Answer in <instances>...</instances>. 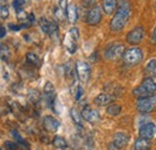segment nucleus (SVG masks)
<instances>
[{
  "label": "nucleus",
  "mask_w": 156,
  "mask_h": 150,
  "mask_svg": "<svg viewBox=\"0 0 156 150\" xmlns=\"http://www.w3.org/2000/svg\"><path fill=\"white\" fill-rule=\"evenodd\" d=\"M12 5H13V7H15L17 11L23 10V6H24V0H13Z\"/></svg>",
  "instance_id": "obj_28"
},
{
  "label": "nucleus",
  "mask_w": 156,
  "mask_h": 150,
  "mask_svg": "<svg viewBox=\"0 0 156 150\" xmlns=\"http://www.w3.org/2000/svg\"><path fill=\"white\" fill-rule=\"evenodd\" d=\"M129 142H130V136H129L127 133H125V132H117V133L114 134V137H113V142H112V143H113L117 148L122 149V148L127 147Z\"/></svg>",
  "instance_id": "obj_13"
},
{
  "label": "nucleus",
  "mask_w": 156,
  "mask_h": 150,
  "mask_svg": "<svg viewBox=\"0 0 156 150\" xmlns=\"http://www.w3.org/2000/svg\"><path fill=\"white\" fill-rule=\"evenodd\" d=\"M5 35H6V29H5L4 27H1V25H0V38H4Z\"/></svg>",
  "instance_id": "obj_32"
},
{
  "label": "nucleus",
  "mask_w": 156,
  "mask_h": 150,
  "mask_svg": "<svg viewBox=\"0 0 156 150\" xmlns=\"http://www.w3.org/2000/svg\"><path fill=\"white\" fill-rule=\"evenodd\" d=\"M5 148L7 150H17L18 149V144L15 143V142L7 141V142H5Z\"/></svg>",
  "instance_id": "obj_27"
},
{
  "label": "nucleus",
  "mask_w": 156,
  "mask_h": 150,
  "mask_svg": "<svg viewBox=\"0 0 156 150\" xmlns=\"http://www.w3.org/2000/svg\"><path fill=\"white\" fill-rule=\"evenodd\" d=\"M151 148V142L145 138L138 137L135 143H133V149L135 150H150Z\"/></svg>",
  "instance_id": "obj_17"
},
{
  "label": "nucleus",
  "mask_w": 156,
  "mask_h": 150,
  "mask_svg": "<svg viewBox=\"0 0 156 150\" xmlns=\"http://www.w3.org/2000/svg\"><path fill=\"white\" fill-rule=\"evenodd\" d=\"M108 150H120V149H119V148H117V147H115L113 143H111V144L108 145Z\"/></svg>",
  "instance_id": "obj_34"
},
{
  "label": "nucleus",
  "mask_w": 156,
  "mask_h": 150,
  "mask_svg": "<svg viewBox=\"0 0 156 150\" xmlns=\"http://www.w3.org/2000/svg\"><path fill=\"white\" fill-rule=\"evenodd\" d=\"M27 60H28V62H30L31 65H36V66L40 65V59L37 58L36 54H34V53H31V52H29V53L27 54Z\"/></svg>",
  "instance_id": "obj_25"
},
{
  "label": "nucleus",
  "mask_w": 156,
  "mask_h": 150,
  "mask_svg": "<svg viewBox=\"0 0 156 150\" xmlns=\"http://www.w3.org/2000/svg\"><path fill=\"white\" fill-rule=\"evenodd\" d=\"M70 114H71V118L75 121V124L77 125L78 127H80L82 126V115H80V113L78 112L76 108H72Z\"/></svg>",
  "instance_id": "obj_23"
},
{
  "label": "nucleus",
  "mask_w": 156,
  "mask_h": 150,
  "mask_svg": "<svg viewBox=\"0 0 156 150\" xmlns=\"http://www.w3.org/2000/svg\"><path fill=\"white\" fill-rule=\"evenodd\" d=\"M54 17L57 20H62L64 17H66V15H65V11L64 10H61L59 6L55 7V10H54Z\"/></svg>",
  "instance_id": "obj_26"
},
{
  "label": "nucleus",
  "mask_w": 156,
  "mask_h": 150,
  "mask_svg": "<svg viewBox=\"0 0 156 150\" xmlns=\"http://www.w3.org/2000/svg\"><path fill=\"white\" fill-rule=\"evenodd\" d=\"M9 56H10V48H9V46L5 45V43L0 45V58L2 60H7Z\"/></svg>",
  "instance_id": "obj_24"
},
{
  "label": "nucleus",
  "mask_w": 156,
  "mask_h": 150,
  "mask_svg": "<svg viewBox=\"0 0 156 150\" xmlns=\"http://www.w3.org/2000/svg\"><path fill=\"white\" fill-rule=\"evenodd\" d=\"M79 40V31L77 28H71L64 38V46L69 53L73 54L77 51V43Z\"/></svg>",
  "instance_id": "obj_4"
},
{
  "label": "nucleus",
  "mask_w": 156,
  "mask_h": 150,
  "mask_svg": "<svg viewBox=\"0 0 156 150\" xmlns=\"http://www.w3.org/2000/svg\"><path fill=\"white\" fill-rule=\"evenodd\" d=\"M114 100V96L111 94H107V93H101L100 95H98L94 100V102L100 106V107H103V106H107V105H111V102Z\"/></svg>",
  "instance_id": "obj_15"
},
{
  "label": "nucleus",
  "mask_w": 156,
  "mask_h": 150,
  "mask_svg": "<svg viewBox=\"0 0 156 150\" xmlns=\"http://www.w3.org/2000/svg\"><path fill=\"white\" fill-rule=\"evenodd\" d=\"M0 150H2V149H1V148H0Z\"/></svg>",
  "instance_id": "obj_37"
},
{
  "label": "nucleus",
  "mask_w": 156,
  "mask_h": 150,
  "mask_svg": "<svg viewBox=\"0 0 156 150\" xmlns=\"http://www.w3.org/2000/svg\"><path fill=\"white\" fill-rule=\"evenodd\" d=\"M43 127L48 132H57L60 127V123L58 120L52 116V115H46L43 118Z\"/></svg>",
  "instance_id": "obj_14"
},
{
  "label": "nucleus",
  "mask_w": 156,
  "mask_h": 150,
  "mask_svg": "<svg viewBox=\"0 0 156 150\" xmlns=\"http://www.w3.org/2000/svg\"><path fill=\"white\" fill-rule=\"evenodd\" d=\"M76 72L82 83H87L90 78V66L85 61H77L76 64Z\"/></svg>",
  "instance_id": "obj_7"
},
{
  "label": "nucleus",
  "mask_w": 156,
  "mask_h": 150,
  "mask_svg": "<svg viewBox=\"0 0 156 150\" xmlns=\"http://www.w3.org/2000/svg\"><path fill=\"white\" fill-rule=\"evenodd\" d=\"M43 96H44V100H46L47 105L53 107L54 101H55V89H54V87L51 82L46 83L44 89H43Z\"/></svg>",
  "instance_id": "obj_12"
},
{
  "label": "nucleus",
  "mask_w": 156,
  "mask_h": 150,
  "mask_svg": "<svg viewBox=\"0 0 156 150\" xmlns=\"http://www.w3.org/2000/svg\"><path fill=\"white\" fill-rule=\"evenodd\" d=\"M53 145L57 148V149H66L67 148V142L64 137L61 136H55L53 138Z\"/></svg>",
  "instance_id": "obj_20"
},
{
  "label": "nucleus",
  "mask_w": 156,
  "mask_h": 150,
  "mask_svg": "<svg viewBox=\"0 0 156 150\" xmlns=\"http://www.w3.org/2000/svg\"><path fill=\"white\" fill-rule=\"evenodd\" d=\"M155 7H156V2H155Z\"/></svg>",
  "instance_id": "obj_36"
},
{
  "label": "nucleus",
  "mask_w": 156,
  "mask_h": 150,
  "mask_svg": "<svg viewBox=\"0 0 156 150\" xmlns=\"http://www.w3.org/2000/svg\"><path fill=\"white\" fill-rule=\"evenodd\" d=\"M121 113V106H119L117 103H111L107 107V114L112 115V116H117Z\"/></svg>",
  "instance_id": "obj_22"
},
{
  "label": "nucleus",
  "mask_w": 156,
  "mask_h": 150,
  "mask_svg": "<svg viewBox=\"0 0 156 150\" xmlns=\"http://www.w3.org/2000/svg\"><path fill=\"white\" fill-rule=\"evenodd\" d=\"M145 71H147V73L150 76H153V77H155L156 76V59H150L148 62H147V65H145Z\"/></svg>",
  "instance_id": "obj_21"
},
{
  "label": "nucleus",
  "mask_w": 156,
  "mask_h": 150,
  "mask_svg": "<svg viewBox=\"0 0 156 150\" xmlns=\"http://www.w3.org/2000/svg\"><path fill=\"white\" fill-rule=\"evenodd\" d=\"M80 115H82V118L85 121H88L90 124H96V123L100 121V114H98V112L95 111V109H93V108H90V107L83 108Z\"/></svg>",
  "instance_id": "obj_11"
},
{
  "label": "nucleus",
  "mask_w": 156,
  "mask_h": 150,
  "mask_svg": "<svg viewBox=\"0 0 156 150\" xmlns=\"http://www.w3.org/2000/svg\"><path fill=\"white\" fill-rule=\"evenodd\" d=\"M144 38V29L143 27L138 25L135 29H132L127 36H126V41L130 43V45H138L142 40Z\"/></svg>",
  "instance_id": "obj_10"
},
{
  "label": "nucleus",
  "mask_w": 156,
  "mask_h": 150,
  "mask_svg": "<svg viewBox=\"0 0 156 150\" xmlns=\"http://www.w3.org/2000/svg\"><path fill=\"white\" fill-rule=\"evenodd\" d=\"M118 1L117 0H102V9L105 11L106 15L111 16L114 13V11H117Z\"/></svg>",
  "instance_id": "obj_16"
},
{
  "label": "nucleus",
  "mask_w": 156,
  "mask_h": 150,
  "mask_svg": "<svg viewBox=\"0 0 156 150\" xmlns=\"http://www.w3.org/2000/svg\"><path fill=\"white\" fill-rule=\"evenodd\" d=\"M131 16V4L129 0H119L115 15L111 20V29L113 31H120L125 28Z\"/></svg>",
  "instance_id": "obj_1"
},
{
  "label": "nucleus",
  "mask_w": 156,
  "mask_h": 150,
  "mask_svg": "<svg viewBox=\"0 0 156 150\" xmlns=\"http://www.w3.org/2000/svg\"><path fill=\"white\" fill-rule=\"evenodd\" d=\"M82 2H83V5H84L85 7H91V6L95 5L96 0H82Z\"/></svg>",
  "instance_id": "obj_29"
},
{
  "label": "nucleus",
  "mask_w": 156,
  "mask_h": 150,
  "mask_svg": "<svg viewBox=\"0 0 156 150\" xmlns=\"http://www.w3.org/2000/svg\"><path fill=\"white\" fill-rule=\"evenodd\" d=\"M124 52L125 48L122 43H111L105 51V56L108 60H118L119 58L122 56Z\"/></svg>",
  "instance_id": "obj_6"
},
{
  "label": "nucleus",
  "mask_w": 156,
  "mask_h": 150,
  "mask_svg": "<svg viewBox=\"0 0 156 150\" xmlns=\"http://www.w3.org/2000/svg\"><path fill=\"white\" fill-rule=\"evenodd\" d=\"M139 137L140 138H145V139H153L156 136V125L154 123H147V124H143L140 127H139Z\"/></svg>",
  "instance_id": "obj_9"
},
{
  "label": "nucleus",
  "mask_w": 156,
  "mask_h": 150,
  "mask_svg": "<svg viewBox=\"0 0 156 150\" xmlns=\"http://www.w3.org/2000/svg\"><path fill=\"white\" fill-rule=\"evenodd\" d=\"M7 16H9V10H7L6 6H2L1 7V17L2 18H7Z\"/></svg>",
  "instance_id": "obj_31"
},
{
  "label": "nucleus",
  "mask_w": 156,
  "mask_h": 150,
  "mask_svg": "<svg viewBox=\"0 0 156 150\" xmlns=\"http://www.w3.org/2000/svg\"><path fill=\"white\" fill-rule=\"evenodd\" d=\"M156 107V96H147V97H140L137 100L136 108L137 111L142 114H147V113L153 112V109Z\"/></svg>",
  "instance_id": "obj_5"
},
{
  "label": "nucleus",
  "mask_w": 156,
  "mask_h": 150,
  "mask_svg": "<svg viewBox=\"0 0 156 150\" xmlns=\"http://www.w3.org/2000/svg\"><path fill=\"white\" fill-rule=\"evenodd\" d=\"M102 19V12L101 7L98 5H94L87 13V23L89 25H98Z\"/></svg>",
  "instance_id": "obj_8"
},
{
  "label": "nucleus",
  "mask_w": 156,
  "mask_h": 150,
  "mask_svg": "<svg viewBox=\"0 0 156 150\" xmlns=\"http://www.w3.org/2000/svg\"><path fill=\"white\" fill-rule=\"evenodd\" d=\"M143 59H144V53L138 47H131L126 49L122 54V60L127 66H136L143 61Z\"/></svg>",
  "instance_id": "obj_3"
},
{
  "label": "nucleus",
  "mask_w": 156,
  "mask_h": 150,
  "mask_svg": "<svg viewBox=\"0 0 156 150\" xmlns=\"http://www.w3.org/2000/svg\"><path fill=\"white\" fill-rule=\"evenodd\" d=\"M82 95H83V88H82L80 85H78V87H77V91H76V94H75V97H76V100H79Z\"/></svg>",
  "instance_id": "obj_30"
},
{
  "label": "nucleus",
  "mask_w": 156,
  "mask_h": 150,
  "mask_svg": "<svg viewBox=\"0 0 156 150\" xmlns=\"http://www.w3.org/2000/svg\"><path fill=\"white\" fill-rule=\"evenodd\" d=\"M153 41H154V43L156 45V25L155 28H154V31H153Z\"/></svg>",
  "instance_id": "obj_35"
},
{
  "label": "nucleus",
  "mask_w": 156,
  "mask_h": 150,
  "mask_svg": "<svg viewBox=\"0 0 156 150\" xmlns=\"http://www.w3.org/2000/svg\"><path fill=\"white\" fill-rule=\"evenodd\" d=\"M133 95L140 98V97H147V96H151V95H155L156 93V83L155 80L151 78V77H145L140 85H138L137 88L133 89Z\"/></svg>",
  "instance_id": "obj_2"
},
{
  "label": "nucleus",
  "mask_w": 156,
  "mask_h": 150,
  "mask_svg": "<svg viewBox=\"0 0 156 150\" xmlns=\"http://www.w3.org/2000/svg\"><path fill=\"white\" fill-rule=\"evenodd\" d=\"M11 134H12V137L15 138V141L17 142V144H20V145H22L23 148H25L27 150L30 149V147H29L28 142H27V141H25V139H24V138H23V137L20 136V134L18 133V132L15 131V130H12V131H11Z\"/></svg>",
  "instance_id": "obj_19"
},
{
  "label": "nucleus",
  "mask_w": 156,
  "mask_h": 150,
  "mask_svg": "<svg viewBox=\"0 0 156 150\" xmlns=\"http://www.w3.org/2000/svg\"><path fill=\"white\" fill-rule=\"evenodd\" d=\"M65 15H66V18L69 19V22L71 24H75L78 18V12L76 5H69L66 11H65Z\"/></svg>",
  "instance_id": "obj_18"
},
{
  "label": "nucleus",
  "mask_w": 156,
  "mask_h": 150,
  "mask_svg": "<svg viewBox=\"0 0 156 150\" xmlns=\"http://www.w3.org/2000/svg\"><path fill=\"white\" fill-rule=\"evenodd\" d=\"M10 25V29L11 30H20V27H18V25H15V24H9Z\"/></svg>",
  "instance_id": "obj_33"
}]
</instances>
